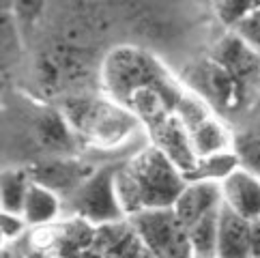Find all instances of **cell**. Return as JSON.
Wrapping results in <instances>:
<instances>
[{"label":"cell","instance_id":"cell-13","mask_svg":"<svg viewBox=\"0 0 260 258\" xmlns=\"http://www.w3.org/2000/svg\"><path fill=\"white\" fill-rule=\"evenodd\" d=\"M90 172L92 170L88 168V166H82L78 162L54 159V162H48V164H41L39 168H35V172H30V174H32L35 181L48 185L50 189H54L62 198L64 194L71 196Z\"/></svg>","mask_w":260,"mask_h":258},{"label":"cell","instance_id":"cell-18","mask_svg":"<svg viewBox=\"0 0 260 258\" xmlns=\"http://www.w3.org/2000/svg\"><path fill=\"white\" fill-rule=\"evenodd\" d=\"M232 151H235L239 166L256 172L260 177V134L254 127L245 129V132H237L235 140H232Z\"/></svg>","mask_w":260,"mask_h":258},{"label":"cell","instance_id":"cell-27","mask_svg":"<svg viewBox=\"0 0 260 258\" xmlns=\"http://www.w3.org/2000/svg\"><path fill=\"white\" fill-rule=\"evenodd\" d=\"M0 209H3V198H0Z\"/></svg>","mask_w":260,"mask_h":258},{"label":"cell","instance_id":"cell-19","mask_svg":"<svg viewBox=\"0 0 260 258\" xmlns=\"http://www.w3.org/2000/svg\"><path fill=\"white\" fill-rule=\"evenodd\" d=\"M20 48V22L15 13H0V62L11 60Z\"/></svg>","mask_w":260,"mask_h":258},{"label":"cell","instance_id":"cell-24","mask_svg":"<svg viewBox=\"0 0 260 258\" xmlns=\"http://www.w3.org/2000/svg\"><path fill=\"white\" fill-rule=\"evenodd\" d=\"M249 258H260V217L249 219Z\"/></svg>","mask_w":260,"mask_h":258},{"label":"cell","instance_id":"cell-9","mask_svg":"<svg viewBox=\"0 0 260 258\" xmlns=\"http://www.w3.org/2000/svg\"><path fill=\"white\" fill-rule=\"evenodd\" d=\"M151 134V142L161 149L168 157L183 170L185 179L191 174V170L196 168V153L191 149V140H189V129L181 121V116L172 112L170 116H166L161 123H157L153 129H148Z\"/></svg>","mask_w":260,"mask_h":258},{"label":"cell","instance_id":"cell-14","mask_svg":"<svg viewBox=\"0 0 260 258\" xmlns=\"http://www.w3.org/2000/svg\"><path fill=\"white\" fill-rule=\"evenodd\" d=\"M60 211H62V198L48 185L32 179L22 207V217L26 219L28 228L54 224L58 219Z\"/></svg>","mask_w":260,"mask_h":258},{"label":"cell","instance_id":"cell-7","mask_svg":"<svg viewBox=\"0 0 260 258\" xmlns=\"http://www.w3.org/2000/svg\"><path fill=\"white\" fill-rule=\"evenodd\" d=\"M209 56L213 60H217L219 64H224L232 76L241 82V86L245 88L249 101L254 106H258V101H260V52L254 50L252 45H247L239 35L228 30L213 43Z\"/></svg>","mask_w":260,"mask_h":258},{"label":"cell","instance_id":"cell-4","mask_svg":"<svg viewBox=\"0 0 260 258\" xmlns=\"http://www.w3.org/2000/svg\"><path fill=\"white\" fill-rule=\"evenodd\" d=\"M185 86L191 88L193 93H198L211 106L213 112L219 114L221 118H226V121L228 118H237L241 114H247L249 110L256 108L249 101L241 82L232 76L224 64H219L211 56L200 60L191 69V78Z\"/></svg>","mask_w":260,"mask_h":258},{"label":"cell","instance_id":"cell-5","mask_svg":"<svg viewBox=\"0 0 260 258\" xmlns=\"http://www.w3.org/2000/svg\"><path fill=\"white\" fill-rule=\"evenodd\" d=\"M127 224L155 258H193L187 228L181 224L172 207L144 209L127 217Z\"/></svg>","mask_w":260,"mask_h":258},{"label":"cell","instance_id":"cell-2","mask_svg":"<svg viewBox=\"0 0 260 258\" xmlns=\"http://www.w3.org/2000/svg\"><path fill=\"white\" fill-rule=\"evenodd\" d=\"M67 118L76 138H82L99 149H118L142 129L136 114L108 95L71 97L64 104Z\"/></svg>","mask_w":260,"mask_h":258},{"label":"cell","instance_id":"cell-16","mask_svg":"<svg viewBox=\"0 0 260 258\" xmlns=\"http://www.w3.org/2000/svg\"><path fill=\"white\" fill-rule=\"evenodd\" d=\"M217 219L219 211L202 217L200 222L187 228L189 245L193 258H215V243H217Z\"/></svg>","mask_w":260,"mask_h":258},{"label":"cell","instance_id":"cell-15","mask_svg":"<svg viewBox=\"0 0 260 258\" xmlns=\"http://www.w3.org/2000/svg\"><path fill=\"white\" fill-rule=\"evenodd\" d=\"M32 183V174L28 170L9 168L0 172V198H3V209L22 213L24 198L28 194Z\"/></svg>","mask_w":260,"mask_h":258},{"label":"cell","instance_id":"cell-25","mask_svg":"<svg viewBox=\"0 0 260 258\" xmlns=\"http://www.w3.org/2000/svg\"><path fill=\"white\" fill-rule=\"evenodd\" d=\"M0 13H15V0H0Z\"/></svg>","mask_w":260,"mask_h":258},{"label":"cell","instance_id":"cell-3","mask_svg":"<svg viewBox=\"0 0 260 258\" xmlns=\"http://www.w3.org/2000/svg\"><path fill=\"white\" fill-rule=\"evenodd\" d=\"M176 78L155 58L151 52L132 48V45H120L106 54L101 64V84L108 97L116 99L118 104L144 86L157 84H172Z\"/></svg>","mask_w":260,"mask_h":258},{"label":"cell","instance_id":"cell-20","mask_svg":"<svg viewBox=\"0 0 260 258\" xmlns=\"http://www.w3.org/2000/svg\"><path fill=\"white\" fill-rule=\"evenodd\" d=\"M252 5L254 0H213V11H215L219 24L226 30H232L247 15Z\"/></svg>","mask_w":260,"mask_h":258},{"label":"cell","instance_id":"cell-26","mask_svg":"<svg viewBox=\"0 0 260 258\" xmlns=\"http://www.w3.org/2000/svg\"><path fill=\"white\" fill-rule=\"evenodd\" d=\"M5 245H9V241H7V239H5L3 235H0V250H3V247H5Z\"/></svg>","mask_w":260,"mask_h":258},{"label":"cell","instance_id":"cell-10","mask_svg":"<svg viewBox=\"0 0 260 258\" xmlns=\"http://www.w3.org/2000/svg\"><path fill=\"white\" fill-rule=\"evenodd\" d=\"M221 202L245 219L260 217V177L256 172L237 166L226 179L219 181Z\"/></svg>","mask_w":260,"mask_h":258},{"label":"cell","instance_id":"cell-21","mask_svg":"<svg viewBox=\"0 0 260 258\" xmlns=\"http://www.w3.org/2000/svg\"><path fill=\"white\" fill-rule=\"evenodd\" d=\"M232 33L239 35L247 45H252L254 50L260 52V0H254L252 9H249L247 15L232 28Z\"/></svg>","mask_w":260,"mask_h":258},{"label":"cell","instance_id":"cell-12","mask_svg":"<svg viewBox=\"0 0 260 258\" xmlns=\"http://www.w3.org/2000/svg\"><path fill=\"white\" fill-rule=\"evenodd\" d=\"M215 258H249V219L230 211L224 202L217 219Z\"/></svg>","mask_w":260,"mask_h":258},{"label":"cell","instance_id":"cell-1","mask_svg":"<svg viewBox=\"0 0 260 258\" xmlns=\"http://www.w3.org/2000/svg\"><path fill=\"white\" fill-rule=\"evenodd\" d=\"M185 183L183 170L153 142L114 170V187L125 217L144 209L172 207Z\"/></svg>","mask_w":260,"mask_h":258},{"label":"cell","instance_id":"cell-22","mask_svg":"<svg viewBox=\"0 0 260 258\" xmlns=\"http://www.w3.org/2000/svg\"><path fill=\"white\" fill-rule=\"evenodd\" d=\"M56 224V222H54ZM54 224H45V226H35L30 228V237H28V245L35 254H48L54 247L60 243V233Z\"/></svg>","mask_w":260,"mask_h":258},{"label":"cell","instance_id":"cell-23","mask_svg":"<svg viewBox=\"0 0 260 258\" xmlns=\"http://www.w3.org/2000/svg\"><path fill=\"white\" fill-rule=\"evenodd\" d=\"M26 230H28V224H26V219L22 217V213L0 209V235H3L9 243L17 241Z\"/></svg>","mask_w":260,"mask_h":258},{"label":"cell","instance_id":"cell-6","mask_svg":"<svg viewBox=\"0 0 260 258\" xmlns=\"http://www.w3.org/2000/svg\"><path fill=\"white\" fill-rule=\"evenodd\" d=\"M71 211L90 226H112L125 222V213L114 187V170H92L69 196Z\"/></svg>","mask_w":260,"mask_h":258},{"label":"cell","instance_id":"cell-11","mask_svg":"<svg viewBox=\"0 0 260 258\" xmlns=\"http://www.w3.org/2000/svg\"><path fill=\"white\" fill-rule=\"evenodd\" d=\"M189 140H191V149L196 153V157L202 159V157H209V155L232 151L235 132L230 129L226 118L211 112L202 121L189 127Z\"/></svg>","mask_w":260,"mask_h":258},{"label":"cell","instance_id":"cell-8","mask_svg":"<svg viewBox=\"0 0 260 258\" xmlns=\"http://www.w3.org/2000/svg\"><path fill=\"white\" fill-rule=\"evenodd\" d=\"M221 209V189L217 181H207V179H193L187 181L181 194L176 196L172 211L176 217L181 219L185 228L193 226L200 222L202 217L211 213H217Z\"/></svg>","mask_w":260,"mask_h":258},{"label":"cell","instance_id":"cell-17","mask_svg":"<svg viewBox=\"0 0 260 258\" xmlns=\"http://www.w3.org/2000/svg\"><path fill=\"white\" fill-rule=\"evenodd\" d=\"M239 166V159L235 151H226V153H217V155H209L196 162V168L191 170L187 181L193 179H207V181H221Z\"/></svg>","mask_w":260,"mask_h":258}]
</instances>
